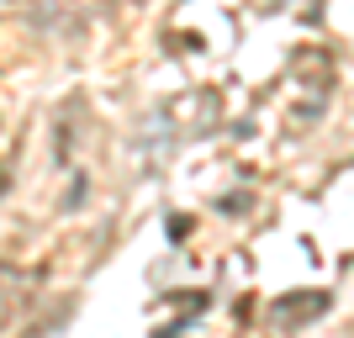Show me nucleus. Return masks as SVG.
Wrapping results in <instances>:
<instances>
[{
    "instance_id": "nucleus-1",
    "label": "nucleus",
    "mask_w": 354,
    "mask_h": 338,
    "mask_svg": "<svg viewBox=\"0 0 354 338\" xmlns=\"http://www.w3.org/2000/svg\"><path fill=\"white\" fill-rule=\"evenodd\" d=\"M323 312H328V291H296L291 301H275V307H270V323L296 328V323H307V317H323Z\"/></svg>"
}]
</instances>
